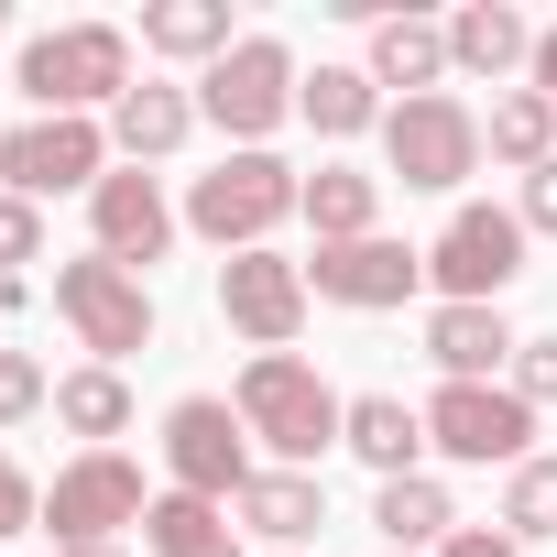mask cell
<instances>
[{
	"mask_svg": "<svg viewBox=\"0 0 557 557\" xmlns=\"http://www.w3.org/2000/svg\"><path fill=\"white\" fill-rule=\"evenodd\" d=\"M240 426L262 437V470H318L329 448H339V426H350V405L318 383V361H296V350H251L240 361Z\"/></svg>",
	"mask_w": 557,
	"mask_h": 557,
	"instance_id": "1",
	"label": "cell"
},
{
	"mask_svg": "<svg viewBox=\"0 0 557 557\" xmlns=\"http://www.w3.org/2000/svg\"><path fill=\"white\" fill-rule=\"evenodd\" d=\"M12 88L34 99V121H99V110L132 99V34L121 23H55V34L23 45Z\"/></svg>",
	"mask_w": 557,
	"mask_h": 557,
	"instance_id": "2",
	"label": "cell"
},
{
	"mask_svg": "<svg viewBox=\"0 0 557 557\" xmlns=\"http://www.w3.org/2000/svg\"><path fill=\"white\" fill-rule=\"evenodd\" d=\"M296 208H307V175L285 153H219L186 186V230L219 240V251H273V230H285Z\"/></svg>",
	"mask_w": 557,
	"mask_h": 557,
	"instance_id": "3",
	"label": "cell"
},
{
	"mask_svg": "<svg viewBox=\"0 0 557 557\" xmlns=\"http://www.w3.org/2000/svg\"><path fill=\"white\" fill-rule=\"evenodd\" d=\"M296 55H285V34H240L208 77H197V121H219L230 132V153H273V132H285V110H296Z\"/></svg>",
	"mask_w": 557,
	"mask_h": 557,
	"instance_id": "4",
	"label": "cell"
},
{
	"mask_svg": "<svg viewBox=\"0 0 557 557\" xmlns=\"http://www.w3.org/2000/svg\"><path fill=\"white\" fill-rule=\"evenodd\" d=\"M55 318L77 329V350L88 361H132V350H153V285L143 273H121L110 251H77V262H55Z\"/></svg>",
	"mask_w": 557,
	"mask_h": 557,
	"instance_id": "5",
	"label": "cell"
},
{
	"mask_svg": "<svg viewBox=\"0 0 557 557\" xmlns=\"http://www.w3.org/2000/svg\"><path fill=\"white\" fill-rule=\"evenodd\" d=\"M383 175L394 186H426V197H448V186H470L481 175V110L470 99H394L383 110Z\"/></svg>",
	"mask_w": 557,
	"mask_h": 557,
	"instance_id": "6",
	"label": "cell"
},
{
	"mask_svg": "<svg viewBox=\"0 0 557 557\" xmlns=\"http://www.w3.org/2000/svg\"><path fill=\"white\" fill-rule=\"evenodd\" d=\"M426 448L470 470H524L535 459V405L513 383H437L426 394Z\"/></svg>",
	"mask_w": 557,
	"mask_h": 557,
	"instance_id": "7",
	"label": "cell"
},
{
	"mask_svg": "<svg viewBox=\"0 0 557 557\" xmlns=\"http://www.w3.org/2000/svg\"><path fill=\"white\" fill-rule=\"evenodd\" d=\"M153 492H143V459L121 448H77L55 481H45V535L55 546H121V524H143Z\"/></svg>",
	"mask_w": 557,
	"mask_h": 557,
	"instance_id": "8",
	"label": "cell"
},
{
	"mask_svg": "<svg viewBox=\"0 0 557 557\" xmlns=\"http://www.w3.org/2000/svg\"><path fill=\"white\" fill-rule=\"evenodd\" d=\"M524 273V219L513 208H448V230L426 240V285L437 307H503V285Z\"/></svg>",
	"mask_w": 557,
	"mask_h": 557,
	"instance_id": "9",
	"label": "cell"
},
{
	"mask_svg": "<svg viewBox=\"0 0 557 557\" xmlns=\"http://www.w3.org/2000/svg\"><path fill=\"white\" fill-rule=\"evenodd\" d=\"M262 459H251V426H240V405H219V394H186V405H164V492H197V503H240V481H251Z\"/></svg>",
	"mask_w": 557,
	"mask_h": 557,
	"instance_id": "10",
	"label": "cell"
},
{
	"mask_svg": "<svg viewBox=\"0 0 557 557\" xmlns=\"http://www.w3.org/2000/svg\"><path fill=\"white\" fill-rule=\"evenodd\" d=\"M121 153H110V121H23V132H0V186L12 197H88L99 175H110Z\"/></svg>",
	"mask_w": 557,
	"mask_h": 557,
	"instance_id": "11",
	"label": "cell"
},
{
	"mask_svg": "<svg viewBox=\"0 0 557 557\" xmlns=\"http://www.w3.org/2000/svg\"><path fill=\"white\" fill-rule=\"evenodd\" d=\"M307 262L296 251H230L219 262V318L251 339V350H296V329H307Z\"/></svg>",
	"mask_w": 557,
	"mask_h": 557,
	"instance_id": "12",
	"label": "cell"
},
{
	"mask_svg": "<svg viewBox=\"0 0 557 557\" xmlns=\"http://www.w3.org/2000/svg\"><path fill=\"white\" fill-rule=\"evenodd\" d=\"M307 296H329V307H350V318H383V307L426 296V251H405L394 230L329 240V251H307Z\"/></svg>",
	"mask_w": 557,
	"mask_h": 557,
	"instance_id": "13",
	"label": "cell"
},
{
	"mask_svg": "<svg viewBox=\"0 0 557 557\" xmlns=\"http://www.w3.org/2000/svg\"><path fill=\"white\" fill-rule=\"evenodd\" d=\"M175 230H186V208H164V186H153L143 164H110V175L88 186V251H110L121 273H153V262L175 251Z\"/></svg>",
	"mask_w": 557,
	"mask_h": 557,
	"instance_id": "14",
	"label": "cell"
},
{
	"mask_svg": "<svg viewBox=\"0 0 557 557\" xmlns=\"http://www.w3.org/2000/svg\"><path fill=\"white\" fill-rule=\"evenodd\" d=\"M230 524H240V535H262L273 557H296V546L329 524V492H318V470H251V481H240V503H230Z\"/></svg>",
	"mask_w": 557,
	"mask_h": 557,
	"instance_id": "15",
	"label": "cell"
},
{
	"mask_svg": "<svg viewBox=\"0 0 557 557\" xmlns=\"http://www.w3.org/2000/svg\"><path fill=\"white\" fill-rule=\"evenodd\" d=\"M426 361H437V383H492V372H513L503 307H426Z\"/></svg>",
	"mask_w": 557,
	"mask_h": 557,
	"instance_id": "16",
	"label": "cell"
},
{
	"mask_svg": "<svg viewBox=\"0 0 557 557\" xmlns=\"http://www.w3.org/2000/svg\"><path fill=\"white\" fill-rule=\"evenodd\" d=\"M186 132H197V88H164V77H143V88L110 110V153H121V164H143V175H153Z\"/></svg>",
	"mask_w": 557,
	"mask_h": 557,
	"instance_id": "17",
	"label": "cell"
},
{
	"mask_svg": "<svg viewBox=\"0 0 557 557\" xmlns=\"http://www.w3.org/2000/svg\"><path fill=\"white\" fill-rule=\"evenodd\" d=\"M372 524H383V546H394V557H437V546L459 535V503H448V481H437V470H405V481H383V492H372Z\"/></svg>",
	"mask_w": 557,
	"mask_h": 557,
	"instance_id": "18",
	"label": "cell"
},
{
	"mask_svg": "<svg viewBox=\"0 0 557 557\" xmlns=\"http://www.w3.org/2000/svg\"><path fill=\"white\" fill-rule=\"evenodd\" d=\"M339 448H350V459H372L383 481H405V470L426 459V405H405V394H350Z\"/></svg>",
	"mask_w": 557,
	"mask_h": 557,
	"instance_id": "19",
	"label": "cell"
},
{
	"mask_svg": "<svg viewBox=\"0 0 557 557\" xmlns=\"http://www.w3.org/2000/svg\"><path fill=\"white\" fill-rule=\"evenodd\" d=\"M448 66L459 77H513V66H535V23L513 12V0H470V12L448 23Z\"/></svg>",
	"mask_w": 557,
	"mask_h": 557,
	"instance_id": "20",
	"label": "cell"
},
{
	"mask_svg": "<svg viewBox=\"0 0 557 557\" xmlns=\"http://www.w3.org/2000/svg\"><path fill=\"white\" fill-rule=\"evenodd\" d=\"M448 77V23H416V12H383L372 23V88H405V99H437Z\"/></svg>",
	"mask_w": 557,
	"mask_h": 557,
	"instance_id": "21",
	"label": "cell"
},
{
	"mask_svg": "<svg viewBox=\"0 0 557 557\" xmlns=\"http://www.w3.org/2000/svg\"><path fill=\"white\" fill-rule=\"evenodd\" d=\"M296 219L318 230V251H329V240H372V230H383V175H361V164H318Z\"/></svg>",
	"mask_w": 557,
	"mask_h": 557,
	"instance_id": "22",
	"label": "cell"
},
{
	"mask_svg": "<svg viewBox=\"0 0 557 557\" xmlns=\"http://www.w3.org/2000/svg\"><path fill=\"white\" fill-rule=\"evenodd\" d=\"M143 557H240V524H230V503L153 492V513H143Z\"/></svg>",
	"mask_w": 557,
	"mask_h": 557,
	"instance_id": "23",
	"label": "cell"
},
{
	"mask_svg": "<svg viewBox=\"0 0 557 557\" xmlns=\"http://www.w3.org/2000/svg\"><path fill=\"white\" fill-rule=\"evenodd\" d=\"M240 34H230V0H143V55H175V66H219Z\"/></svg>",
	"mask_w": 557,
	"mask_h": 557,
	"instance_id": "24",
	"label": "cell"
},
{
	"mask_svg": "<svg viewBox=\"0 0 557 557\" xmlns=\"http://www.w3.org/2000/svg\"><path fill=\"white\" fill-rule=\"evenodd\" d=\"M55 426H66V437H88V448L132 437V383H121L110 361H77V372H55Z\"/></svg>",
	"mask_w": 557,
	"mask_h": 557,
	"instance_id": "25",
	"label": "cell"
},
{
	"mask_svg": "<svg viewBox=\"0 0 557 557\" xmlns=\"http://www.w3.org/2000/svg\"><path fill=\"white\" fill-rule=\"evenodd\" d=\"M481 153H492V164H513V175L557 164V99H535V88H503V99H492V121H481Z\"/></svg>",
	"mask_w": 557,
	"mask_h": 557,
	"instance_id": "26",
	"label": "cell"
},
{
	"mask_svg": "<svg viewBox=\"0 0 557 557\" xmlns=\"http://www.w3.org/2000/svg\"><path fill=\"white\" fill-rule=\"evenodd\" d=\"M296 110H307L329 143H350V132H383V88H372V66H318V77L296 88Z\"/></svg>",
	"mask_w": 557,
	"mask_h": 557,
	"instance_id": "27",
	"label": "cell"
},
{
	"mask_svg": "<svg viewBox=\"0 0 557 557\" xmlns=\"http://www.w3.org/2000/svg\"><path fill=\"white\" fill-rule=\"evenodd\" d=\"M503 535H513V546L557 535V459H524V470H503Z\"/></svg>",
	"mask_w": 557,
	"mask_h": 557,
	"instance_id": "28",
	"label": "cell"
},
{
	"mask_svg": "<svg viewBox=\"0 0 557 557\" xmlns=\"http://www.w3.org/2000/svg\"><path fill=\"white\" fill-rule=\"evenodd\" d=\"M45 405H55L45 361H34V350H0V426H23V416H45Z\"/></svg>",
	"mask_w": 557,
	"mask_h": 557,
	"instance_id": "29",
	"label": "cell"
},
{
	"mask_svg": "<svg viewBox=\"0 0 557 557\" xmlns=\"http://www.w3.org/2000/svg\"><path fill=\"white\" fill-rule=\"evenodd\" d=\"M23 262H45V208L0 186V273H23Z\"/></svg>",
	"mask_w": 557,
	"mask_h": 557,
	"instance_id": "30",
	"label": "cell"
},
{
	"mask_svg": "<svg viewBox=\"0 0 557 557\" xmlns=\"http://www.w3.org/2000/svg\"><path fill=\"white\" fill-rule=\"evenodd\" d=\"M34 524H45V492L23 481V459H12V448H0V546H12V535H34Z\"/></svg>",
	"mask_w": 557,
	"mask_h": 557,
	"instance_id": "31",
	"label": "cell"
},
{
	"mask_svg": "<svg viewBox=\"0 0 557 557\" xmlns=\"http://www.w3.org/2000/svg\"><path fill=\"white\" fill-rule=\"evenodd\" d=\"M524 405H557V339H513V372H503Z\"/></svg>",
	"mask_w": 557,
	"mask_h": 557,
	"instance_id": "32",
	"label": "cell"
},
{
	"mask_svg": "<svg viewBox=\"0 0 557 557\" xmlns=\"http://www.w3.org/2000/svg\"><path fill=\"white\" fill-rule=\"evenodd\" d=\"M513 219H524V240H535V230H557V164H535V175H524Z\"/></svg>",
	"mask_w": 557,
	"mask_h": 557,
	"instance_id": "33",
	"label": "cell"
},
{
	"mask_svg": "<svg viewBox=\"0 0 557 557\" xmlns=\"http://www.w3.org/2000/svg\"><path fill=\"white\" fill-rule=\"evenodd\" d=\"M437 557H524V546H513V535H503V524H459V535H448V546H437Z\"/></svg>",
	"mask_w": 557,
	"mask_h": 557,
	"instance_id": "34",
	"label": "cell"
},
{
	"mask_svg": "<svg viewBox=\"0 0 557 557\" xmlns=\"http://www.w3.org/2000/svg\"><path fill=\"white\" fill-rule=\"evenodd\" d=\"M524 88H535V99H557V23L535 34V66H524Z\"/></svg>",
	"mask_w": 557,
	"mask_h": 557,
	"instance_id": "35",
	"label": "cell"
},
{
	"mask_svg": "<svg viewBox=\"0 0 557 557\" xmlns=\"http://www.w3.org/2000/svg\"><path fill=\"white\" fill-rule=\"evenodd\" d=\"M55 557H132V546H55Z\"/></svg>",
	"mask_w": 557,
	"mask_h": 557,
	"instance_id": "36",
	"label": "cell"
},
{
	"mask_svg": "<svg viewBox=\"0 0 557 557\" xmlns=\"http://www.w3.org/2000/svg\"><path fill=\"white\" fill-rule=\"evenodd\" d=\"M0 34H12V0H0Z\"/></svg>",
	"mask_w": 557,
	"mask_h": 557,
	"instance_id": "37",
	"label": "cell"
},
{
	"mask_svg": "<svg viewBox=\"0 0 557 557\" xmlns=\"http://www.w3.org/2000/svg\"><path fill=\"white\" fill-rule=\"evenodd\" d=\"M383 557H394V546H383Z\"/></svg>",
	"mask_w": 557,
	"mask_h": 557,
	"instance_id": "38",
	"label": "cell"
}]
</instances>
